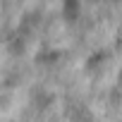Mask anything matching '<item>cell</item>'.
Listing matches in <instances>:
<instances>
[{"mask_svg":"<svg viewBox=\"0 0 122 122\" xmlns=\"http://www.w3.org/2000/svg\"><path fill=\"white\" fill-rule=\"evenodd\" d=\"M120 81H122V70H120Z\"/></svg>","mask_w":122,"mask_h":122,"instance_id":"7a4b0ae2","label":"cell"},{"mask_svg":"<svg viewBox=\"0 0 122 122\" xmlns=\"http://www.w3.org/2000/svg\"><path fill=\"white\" fill-rule=\"evenodd\" d=\"M65 12L67 17H74V12H79V0H65Z\"/></svg>","mask_w":122,"mask_h":122,"instance_id":"6da1fadb","label":"cell"}]
</instances>
